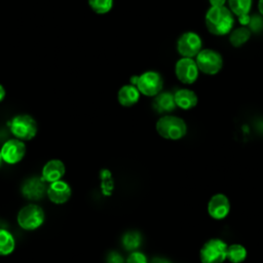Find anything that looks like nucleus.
Returning a JSON list of instances; mask_svg holds the SVG:
<instances>
[{"label": "nucleus", "instance_id": "nucleus-9", "mask_svg": "<svg viewBox=\"0 0 263 263\" xmlns=\"http://www.w3.org/2000/svg\"><path fill=\"white\" fill-rule=\"evenodd\" d=\"M175 74L184 84L194 83L199 74V69L193 58H181L175 65Z\"/></svg>", "mask_w": 263, "mask_h": 263}, {"label": "nucleus", "instance_id": "nucleus-5", "mask_svg": "<svg viewBox=\"0 0 263 263\" xmlns=\"http://www.w3.org/2000/svg\"><path fill=\"white\" fill-rule=\"evenodd\" d=\"M45 220V215L42 208L36 203H29L23 206L16 217L17 224L25 230H35L39 228Z\"/></svg>", "mask_w": 263, "mask_h": 263}, {"label": "nucleus", "instance_id": "nucleus-19", "mask_svg": "<svg viewBox=\"0 0 263 263\" xmlns=\"http://www.w3.org/2000/svg\"><path fill=\"white\" fill-rule=\"evenodd\" d=\"M15 240L13 235L6 229L0 228V256H7L14 251Z\"/></svg>", "mask_w": 263, "mask_h": 263}, {"label": "nucleus", "instance_id": "nucleus-24", "mask_svg": "<svg viewBox=\"0 0 263 263\" xmlns=\"http://www.w3.org/2000/svg\"><path fill=\"white\" fill-rule=\"evenodd\" d=\"M126 263H148V259L145 254L139 251L130 252L126 259Z\"/></svg>", "mask_w": 263, "mask_h": 263}, {"label": "nucleus", "instance_id": "nucleus-16", "mask_svg": "<svg viewBox=\"0 0 263 263\" xmlns=\"http://www.w3.org/2000/svg\"><path fill=\"white\" fill-rule=\"evenodd\" d=\"M174 99L176 106L183 110H190L194 108L198 103V98L196 93L188 88L178 89L174 93Z\"/></svg>", "mask_w": 263, "mask_h": 263}, {"label": "nucleus", "instance_id": "nucleus-1", "mask_svg": "<svg viewBox=\"0 0 263 263\" xmlns=\"http://www.w3.org/2000/svg\"><path fill=\"white\" fill-rule=\"evenodd\" d=\"M234 25L231 10L224 6H211L205 13V26L210 33L222 36L230 33Z\"/></svg>", "mask_w": 263, "mask_h": 263}, {"label": "nucleus", "instance_id": "nucleus-7", "mask_svg": "<svg viewBox=\"0 0 263 263\" xmlns=\"http://www.w3.org/2000/svg\"><path fill=\"white\" fill-rule=\"evenodd\" d=\"M195 62L199 71L208 75H215L219 73L223 67L222 55L211 48L201 49L195 57Z\"/></svg>", "mask_w": 263, "mask_h": 263}, {"label": "nucleus", "instance_id": "nucleus-14", "mask_svg": "<svg viewBox=\"0 0 263 263\" xmlns=\"http://www.w3.org/2000/svg\"><path fill=\"white\" fill-rule=\"evenodd\" d=\"M66 173L65 164L60 159H50L48 160L41 172V178L47 182L52 183L61 180Z\"/></svg>", "mask_w": 263, "mask_h": 263}, {"label": "nucleus", "instance_id": "nucleus-3", "mask_svg": "<svg viewBox=\"0 0 263 263\" xmlns=\"http://www.w3.org/2000/svg\"><path fill=\"white\" fill-rule=\"evenodd\" d=\"M130 83L136 85L139 91L146 97H155L163 86L162 77L156 71H146L141 75H135L130 78Z\"/></svg>", "mask_w": 263, "mask_h": 263}, {"label": "nucleus", "instance_id": "nucleus-30", "mask_svg": "<svg viewBox=\"0 0 263 263\" xmlns=\"http://www.w3.org/2000/svg\"><path fill=\"white\" fill-rule=\"evenodd\" d=\"M258 9H259L261 15H263V0L258 1Z\"/></svg>", "mask_w": 263, "mask_h": 263}, {"label": "nucleus", "instance_id": "nucleus-26", "mask_svg": "<svg viewBox=\"0 0 263 263\" xmlns=\"http://www.w3.org/2000/svg\"><path fill=\"white\" fill-rule=\"evenodd\" d=\"M250 21H251V17L249 16V14H245V15H240L238 16V22L241 26H247L250 24Z\"/></svg>", "mask_w": 263, "mask_h": 263}, {"label": "nucleus", "instance_id": "nucleus-27", "mask_svg": "<svg viewBox=\"0 0 263 263\" xmlns=\"http://www.w3.org/2000/svg\"><path fill=\"white\" fill-rule=\"evenodd\" d=\"M150 263H172L168 259L163 258V257H154Z\"/></svg>", "mask_w": 263, "mask_h": 263}, {"label": "nucleus", "instance_id": "nucleus-18", "mask_svg": "<svg viewBox=\"0 0 263 263\" xmlns=\"http://www.w3.org/2000/svg\"><path fill=\"white\" fill-rule=\"evenodd\" d=\"M248 251L240 243H232L227 248L226 260L231 263H241L247 259Z\"/></svg>", "mask_w": 263, "mask_h": 263}, {"label": "nucleus", "instance_id": "nucleus-28", "mask_svg": "<svg viewBox=\"0 0 263 263\" xmlns=\"http://www.w3.org/2000/svg\"><path fill=\"white\" fill-rule=\"evenodd\" d=\"M211 6H224L226 0H209Z\"/></svg>", "mask_w": 263, "mask_h": 263}, {"label": "nucleus", "instance_id": "nucleus-6", "mask_svg": "<svg viewBox=\"0 0 263 263\" xmlns=\"http://www.w3.org/2000/svg\"><path fill=\"white\" fill-rule=\"evenodd\" d=\"M228 245L220 238H210L200 251L199 260L201 263H223L226 260Z\"/></svg>", "mask_w": 263, "mask_h": 263}, {"label": "nucleus", "instance_id": "nucleus-20", "mask_svg": "<svg viewBox=\"0 0 263 263\" xmlns=\"http://www.w3.org/2000/svg\"><path fill=\"white\" fill-rule=\"evenodd\" d=\"M121 241L124 250L128 252H134L140 248L142 243V235L139 231H127L123 234Z\"/></svg>", "mask_w": 263, "mask_h": 263}, {"label": "nucleus", "instance_id": "nucleus-10", "mask_svg": "<svg viewBox=\"0 0 263 263\" xmlns=\"http://www.w3.org/2000/svg\"><path fill=\"white\" fill-rule=\"evenodd\" d=\"M0 154L4 162L8 164H15L24 158L26 154V145L22 140L16 138L10 139L2 145Z\"/></svg>", "mask_w": 263, "mask_h": 263}, {"label": "nucleus", "instance_id": "nucleus-2", "mask_svg": "<svg viewBox=\"0 0 263 263\" xmlns=\"http://www.w3.org/2000/svg\"><path fill=\"white\" fill-rule=\"evenodd\" d=\"M156 132L158 135L166 140L177 141L184 138L187 134L186 122L174 115H164L156 122Z\"/></svg>", "mask_w": 263, "mask_h": 263}, {"label": "nucleus", "instance_id": "nucleus-29", "mask_svg": "<svg viewBox=\"0 0 263 263\" xmlns=\"http://www.w3.org/2000/svg\"><path fill=\"white\" fill-rule=\"evenodd\" d=\"M5 95H6V90H5L4 86L0 83V102H2L4 100Z\"/></svg>", "mask_w": 263, "mask_h": 263}, {"label": "nucleus", "instance_id": "nucleus-8", "mask_svg": "<svg viewBox=\"0 0 263 263\" xmlns=\"http://www.w3.org/2000/svg\"><path fill=\"white\" fill-rule=\"evenodd\" d=\"M200 36L195 32L183 33L177 41V50L183 58H194L201 50Z\"/></svg>", "mask_w": 263, "mask_h": 263}, {"label": "nucleus", "instance_id": "nucleus-23", "mask_svg": "<svg viewBox=\"0 0 263 263\" xmlns=\"http://www.w3.org/2000/svg\"><path fill=\"white\" fill-rule=\"evenodd\" d=\"M89 7L98 14H105L113 7V0H87Z\"/></svg>", "mask_w": 263, "mask_h": 263}, {"label": "nucleus", "instance_id": "nucleus-12", "mask_svg": "<svg viewBox=\"0 0 263 263\" xmlns=\"http://www.w3.org/2000/svg\"><path fill=\"white\" fill-rule=\"evenodd\" d=\"M45 181L41 177H31L27 179L22 186V194L29 200L41 199L47 191Z\"/></svg>", "mask_w": 263, "mask_h": 263}, {"label": "nucleus", "instance_id": "nucleus-31", "mask_svg": "<svg viewBox=\"0 0 263 263\" xmlns=\"http://www.w3.org/2000/svg\"><path fill=\"white\" fill-rule=\"evenodd\" d=\"M2 161H3V159H2V157H1V154H0V166H1V163H2Z\"/></svg>", "mask_w": 263, "mask_h": 263}, {"label": "nucleus", "instance_id": "nucleus-4", "mask_svg": "<svg viewBox=\"0 0 263 263\" xmlns=\"http://www.w3.org/2000/svg\"><path fill=\"white\" fill-rule=\"evenodd\" d=\"M11 134L18 140L30 141L35 138L38 125L36 120L29 114H17L8 122Z\"/></svg>", "mask_w": 263, "mask_h": 263}, {"label": "nucleus", "instance_id": "nucleus-15", "mask_svg": "<svg viewBox=\"0 0 263 263\" xmlns=\"http://www.w3.org/2000/svg\"><path fill=\"white\" fill-rule=\"evenodd\" d=\"M141 92L134 84H125L121 86L117 92L118 103L123 107H132L138 103Z\"/></svg>", "mask_w": 263, "mask_h": 263}, {"label": "nucleus", "instance_id": "nucleus-22", "mask_svg": "<svg viewBox=\"0 0 263 263\" xmlns=\"http://www.w3.org/2000/svg\"><path fill=\"white\" fill-rule=\"evenodd\" d=\"M253 0H228L229 9L237 16L249 14Z\"/></svg>", "mask_w": 263, "mask_h": 263}, {"label": "nucleus", "instance_id": "nucleus-13", "mask_svg": "<svg viewBox=\"0 0 263 263\" xmlns=\"http://www.w3.org/2000/svg\"><path fill=\"white\" fill-rule=\"evenodd\" d=\"M72 189L70 185L63 180L50 183L46 191V195L49 200L55 204H62L67 202L70 199Z\"/></svg>", "mask_w": 263, "mask_h": 263}, {"label": "nucleus", "instance_id": "nucleus-21", "mask_svg": "<svg viewBox=\"0 0 263 263\" xmlns=\"http://www.w3.org/2000/svg\"><path fill=\"white\" fill-rule=\"evenodd\" d=\"M251 37V30L247 26H241L233 30L229 36V42L234 47H239L249 41Z\"/></svg>", "mask_w": 263, "mask_h": 263}, {"label": "nucleus", "instance_id": "nucleus-17", "mask_svg": "<svg viewBox=\"0 0 263 263\" xmlns=\"http://www.w3.org/2000/svg\"><path fill=\"white\" fill-rule=\"evenodd\" d=\"M174 95L171 92H159L153 101V108L158 113H170L176 108Z\"/></svg>", "mask_w": 263, "mask_h": 263}, {"label": "nucleus", "instance_id": "nucleus-25", "mask_svg": "<svg viewBox=\"0 0 263 263\" xmlns=\"http://www.w3.org/2000/svg\"><path fill=\"white\" fill-rule=\"evenodd\" d=\"M107 263H124L123 257L116 251H111L106 258Z\"/></svg>", "mask_w": 263, "mask_h": 263}, {"label": "nucleus", "instance_id": "nucleus-11", "mask_svg": "<svg viewBox=\"0 0 263 263\" xmlns=\"http://www.w3.org/2000/svg\"><path fill=\"white\" fill-rule=\"evenodd\" d=\"M208 214L214 220L225 219L230 212V201L223 193L214 194L208 202Z\"/></svg>", "mask_w": 263, "mask_h": 263}]
</instances>
